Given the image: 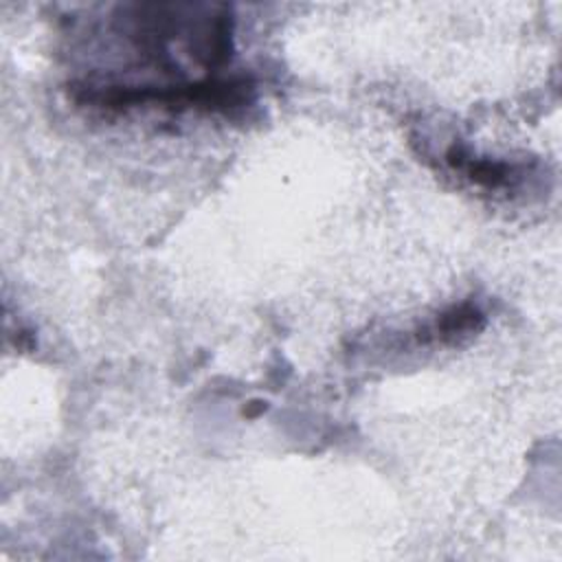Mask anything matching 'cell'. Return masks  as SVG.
Returning a JSON list of instances; mask_svg holds the SVG:
<instances>
[{"instance_id": "6da1fadb", "label": "cell", "mask_w": 562, "mask_h": 562, "mask_svg": "<svg viewBox=\"0 0 562 562\" xmlns=\"http://www.w3.org/2000/svg\"><path fill=\"white\" fill-rule=\"evenodd\" d=\"M75 99L99 108L158 105L171 110L198 108L209 112H231L252 101V83L237 79H204L189 86H75Z\"/></svg>"}, {"instance_id": "3957f363", "label": "cell", "mask_w": 562, "mask_h": 562, "mask_svg": "<svg viewBox=\"0 0 562 562\" xmlns=\"http://www.w3.org/2000/svg\"><path fill=\"white\" fill-rule=\"evenodd\" d=\"M446 158L452 169L461 171L474 184L485 187V189H503V187L512 184L516 178L512 165L501 162V160H490V158H474L457 145L448 149Z\"/></svg>"}, {"instance_id": "7a4b0ae2", "label": "cell", "mask_w": 562, "mask_h": 562, "mask_svg": "<svg viewBox=\"0 0 562 562\" xmlns=\"http://www.w3.org/2000/svg\"><path fill=\"white\" fill-rule=\"evenodd\" d=\"M483 325H485L483 312L472 303H461V305H454V307L446 310L443 314H439L437 321L419 334V340L454 345L461 338H468V336L481 331Z\"/></svg>"}]
</instances>
